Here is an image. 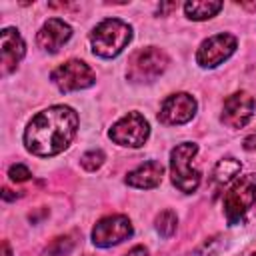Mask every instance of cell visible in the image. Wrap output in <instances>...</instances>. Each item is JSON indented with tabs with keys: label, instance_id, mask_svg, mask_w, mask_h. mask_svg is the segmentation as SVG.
Instances as JSON below:
<instances>
[{
	"label": "cell",
	"instance_id": "3",
	"mask_svg": "<svg viewBox=\"0 0 256 256\" xmlns=\"http://www.w3.org/2000/svg\"><path fill=\"white\" fill-rule=\"evenodd\" d=\"M256 204V174L238 176L222 196L224 216L230 226L242 224L248 210Z\"/></svg>",
	"mask_w": 256,
	"mask_h": 256
},
{
	"label": "cell",
	"instance_id": "7",
	"mask_svg": "<svg viewBox=\"0 0 256 256\" xmlns=\"http://www.w3.org/2000/svg\"><path fill=\"white\" fill-rule=\"evenodd\" d=\"M108 136L118 146L140 148L146 144L150 136V124L140 112H128L126 116H122L112 124V128L108 130Z\"/></svg>",
	"mask_w": 256,
	"mask_h": 256
},
{
	"label": "cell",
	"instance_id": "4",
	"mask_svg": "<svg viewBox=\"0 0 256 256\" xmlns=\"http://www.w3.org/2000/svg\"><path fill=\"white\" fill-rule=\"evenodd\" d=\"M196 154L198 144L194 142H182L170 150V180L184 194L196 192L202 180V174L192 168V160L196 158Z\"/></svg>",
	"mask_w": 256,
	"mask_h": 256
},
{
	"label": "cell",
	"instance_id": "23",
	"mask_svg": "<svg viewBox=\"0 0 256 256\" xmlns=\"http://www.w3.org/2000/svg\"><path fill=\"white\" fill-rule=\"evenodd\" d=\"M2 198H4V200H16V198H18V194H12V190L4 188V190H2Z\"/></svg>",
	"mask_w": 256,
	"mask_h": 256
},
{
	"label": "cell",
	"instance_id": "11",
	"mask_svg": "<svg viewBox=\"0 0 256 256\" xmlns=\"http://www.w3.org/2000/svg\"><path fill=\"white\" fill-rule=\"evenodd\" d=\"M254 98L246 92V90H240V92H234L230 94L226 100H224V106H222V114H220V120L222 124H226L228 128H244L252 116H254Z\"/></svg>",
	"mask_w": 256,
	"mask_h": 256
},
{
	"label": "cell",
	"instance_id": "21",
	"mask_svg": "<svg viewBox=\"0 0 256 256\" xmlns=\"http://www.w3.org/2000/svg\"><path fill=\"white\" fill-rule=\"evenodd\" d=\"M242 146H244V150H248V152H254V150H256V132L248 134V136L244 138Z\"/></svg>",
	"mask_w": 256,
	"mask_h": 256
},
{
	"label": "cell",
	"instance_id": "20",
	"mask_svg": "<svg viewBox=\"0 0 256 256\" xmlns=\"http://www.w3.org/2000/svg\"><path fill=\"white\" fill-rule=\"evenodd\" d=\"M8 176H10L12 182H26V180L32 178V172H30V168L24 166V164H12V166L8 168Z\"/></svg>",
	"mask_w": 256,
	"mask_h": 256
},
{
	"label": "cell",
	"instance_id": "13",
	"mask_svg": "<svg viewBox=\"0 0 256 256\" xmlns=\"http://www.w3.org/2000/svg\"><path fill=\"white\" fill-rule=\"evenodd\" d=\"M26 54V44L20 32L12 26L2 28L0 32V58H2V74H10L18 68Z\"/></svg>",
	"mask_w": 256,
	"mask_h": 256
},
{
	"label": "cell",
	"instance_id": "9",
	"mask_svg": "<svg viewBox=\"0 0 256 256\" xmlns=\"http://www.w3.org/2000/svg\"><path fill=\"white\" fill-rule=\"evenodd\" d=\"M134 226L128 216L124 214H110L100 218L92 228V244L98 248L116 246L128 238H132Z\"/></svg>",
	"mask_w": 256,
	"mask_h": 256
},
{
	"label": "cell",
	"instance_id": "25",
	"mask_svg": "<svg viewBox=\"0 0 256 256\" xmlns=\"http://www.w3.org/2000/svg\"><path fill=\"white\" fill-rule=\"evenodd\" d=\"M250 256H256V252H252V254H250Z\"/></svg>",
	"mask_w": 256,
	"mask_h": 256
},
{
	"label": "cell",
	"instance_id": "19",
	"mask_svg": "<svg viewBox=\"0 0 256 256\" xmlns=\"http://www.w3.org/2000/svg\"><path fill=\"white\" fill-rule=\"evenodd\" d=\"M104 160H106V154H104L100 148H96V150H88V152H84L82 158H80V164H82L84 170L94 172V170H98V168L104 164Z\"/></svg>",
	"mask_w": 256,
	"mask_h": 256
},
{
	"label": "cell",
	"instance_id": "17",
	"mask_svg": "<svg viewBox=\"0 0 256 256\" xmlns=\"http://www.w3.org/2000/svg\"><path fill=\"white\" fill-rule=\"evenodd\" d=\"M154 226H156V232H158L162 238L174 236L176 226H178V216H176V212H174V210H162V212L156 216Z\"/></svg>",
	"mask_w": 256,
	"mask_h": 256
},
{
	"label": "cell",
	"instance_id": "8",
	"mask_svg": "<svg viewBox=\"0 0 256 256\" xmlns=\"http://www.w3.org/2000/svg\"><path fill=\"white\" fill-rule=\"evenodd\" d=\"M238 48V40L234 34H228V32H220V34H214L206 40L200 42L198 50H196V64L200 68H216L220 64H224Z\"/></svg>",
	"mask_w": 256,
	"mask_h": 256
},
{
	"label": "cell",
	"instance_id": "24",
	"mask_svg": "<svg viewBox=\"0 0 256 256\" xmlns=\"http://www.w3.org/2000/svg\"><path fill=\"white\" fill-rule=\"evenodd\" d=\"M2 246H4V256H12V252H10V246H8V242H4Z\"/></svg>",
	"mask_w": 256,
	"mask_h": 256
},
{
	"label": "cell",
	"instance_id": "5",
	"mask_svg": "<svg viewBox=\"0 0 256 256\" xmlns=\"http://www.w3.org/2000/svg\"><path fill=\"white\" fill-rule=\"evenodd\" d=\"M168 62H170L168 54L158 46L138 48L128 58L126 78L134 84H150L164 74V70L168 68Z\"/></svg>",
	"mask_w": 256,
	"mask_h": 256
},
{
	"label": "cell",
	"instance_id": "2",
	"mask_svg": "<svg viewBox=\"0 0 256 256\" xmlns=\"http://www.w3.org/2000/svg\"><path fill=\"white\" fill-rule=\"evenodd\" d=\"M132 40V26L120 18H106L90 32L92 52L100 58H116Z\"/></svg>",
	"mask_w": 256,
	"mask_h": 256
},
{
	"label": "cell",
	"instance_id": "6",
	"mask_svg": "<svg viewBox=\"0 0 256 256\" xmlns=\"http://www.w3.org/2000/svg\"><path fill=\"white\" fill-rule=\"evenodd\" d=\"M50 80L62 94H68L74 90H86V88L94 86L96 74L86 62L72 58V60L56 66L50 74Z\"/></svg>",
	"mask_w": 256,
	"mask_h": 256
},
{
	"label": "cell",
	"instance_id": "10",
	"mask_svg": "<svg viewBox=\"0 0 256 256\" xmlns=\"http://www.w3.org/2000/svg\"><path fill=\"white\" fill-rule=\"evenodd\" d=\"M196 110H198V102L192 94L176 92V94H170L162 102L158 120L166 126H180V124L190 122L196 116Z\"/></svg>",
	"mask_w": 256,
	"mask_h": 256
},
{
	"label": "cell",
	"instance_id": "16",
	"mask_svg": "<svg viewBox=\"0 0 256 256\" xmlns=\"http://www.w3.org/2000/svg\"><path fill=\"white\" fill-rule=\"evenodd\" d=\"M222 6L224 4L220 0H192V2L184 4V14L188 20L202 22V20L214 18L222 10Z\"/></svg>",
	"mask_w": 256,
	"mask_h": 256
},
{
	"label": "cell",
	"instance_id": "1",
	"mask_svg": "<svg viewBox=\"0 0 256 256\" xmlns=\"http://www.w3.org/2000/svg\"><path fill=\"white\" fill-rule=\"evenodd\" d=\"M78 114L74 108L56 104L40 110L24 130V146L34 156H56L64 152L78 132Z\"/></svg>",
	"mask_w": 256,
	"mask_h": 256
},
{
	"label": "cell",
	"instance_id": "18",
	"mask_svg": "<svg viewBox=\"0 0 256 256\" xmlns=\"http://www.w3.org/2000/svg\"><path fill=\"white\" fill-rule=\"evenodd\" d=\"M76 240H74V234H66V236H58L50 246H46L40 256H66L72 252Z\"/></svg>",
	"mask_w": 256,
	"mask_h": 256
},
{
	"label": "cell",
	"instance_id": "22",
	"mask_svg": "<svg viewBox=\"0 0 256 256\" xmlns=\"http://www.w3.org/2000/svg\"><path fill=\"white\" fill-rule=\"evenodd\" d=\"M124 256H150V252H148V248H146V246L138 244V246H134L132 250H128Z\"/></svg>",
	"mask_w": 256,
	"mask_h": 256
},
{
	"label": "cell",
	"instance_id": "15",
	"mask_svg": "<svg viewBox=\"0 0 256 256\" xmlns=\"http://www.w3.org/2000/svg\"><path fill=\"white\" fill-rule=\"evenodd\" d=\"M242 172V162L236 158H222L214 170H212V186L216 190H222L224 186H230L238 174Z\"/></svg>",
	"mask_w": 256,
	"mask_h": 256
},
{
	"label": "cell",
	"instance_id": "12",
	"mask_svg": "<svg viewBox=\"0 0 256 256\" xmlns=\"http://www.w3.org/2000/svg\"><path fill=\"white\" fill-rule=\"evenodd\" d=\"M70 38H72V26L68 22H64L62 18H48L36 34V44L44 52L56 54Z\"/></svg>",
	"mask_w": 256,
	"mask_h": 256
},
{
	"label": "cell",
	"instance_id": "14",
	"mask_svg": "<svg viewBox=\"0 0 256 256\" xmlns=\"http://www.w3.org/2000/svg\"><path fill=\"white\" fill-rule=\"evenodd\" d=\"M162 176H164V166L158 160H146L144 164L130 170L126 174L124 182L138 190H152V188L160 186Z\"/></svg>",
	"mask_w": 256,
	"mask_h": 256
}]
</instances>
